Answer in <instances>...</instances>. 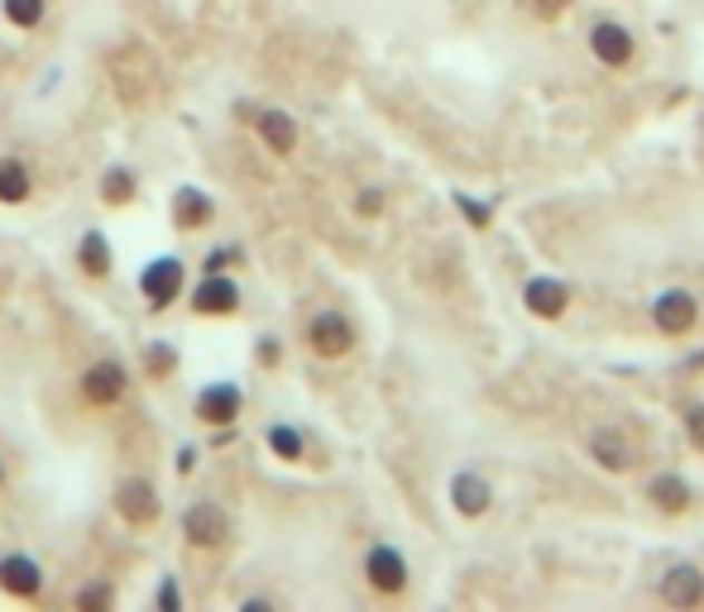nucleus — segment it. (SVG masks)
Returning <instances> with one entry per match:
<instances>
[{"label":"nucleus","mask_w":704,"mask_h":612,"mask_svg":"<svg viewBox=\"0 0 704 612\" xmlns=\"http://www.w3.org/2000/svg\"><path fill=\"white\" fill-rule=\"evenodd\" d=\"M183 536L202 551H216V545L231 541V512L216 507V503H192L183 512Z\"/></svg>","instance_id":"f257e3e1"},{"label":"nucleus","mask_w":704,"mask_h":612,"mask_svg":"<svg viewBox=\"0 0 704 612\" xmlns=\"http://www.w3.org/2000/svg\"><path fill=\"white\" fill-rule=\"evenodd\" d=\"M585 445H589V460H595L599 470H609V474H623V470L637 464V445L623 426H595Z\"/></svg>","instance_id":"f03ea898"},{"label":"nucleus","mask_w":704,"mask_h":612,"mask_svg":"<svg viewBox=\"0 0 704 612\" xmlns=\"http://www.w3.org/2000/svg\"><path fill=\"white\" fill-rule=\"evenodd\" d=\"M307 345H312V354H322V359H341V354L355 349V326H350L341 312H316L307 320Z\"/></svg>","instance_id":"7ed1b4c3"},{"label":"nucleus","mask_w":704,"mask_h":612,"mask_svg":"<svg viewBox=\"0 0 704 612\" xmlns=\"http://www.w3.org/2000/svg\"><path fill=\"white\" fill-rule=\"evenodd\" d=\"M239 407H245V393H239L235 383H206L197 393V402H192L197 422H206V426H235Z\"/></svg>","instance_id":"20e7f679"},{"label":"nucleus","mask_w":704,"mask_h":612,"mask_svg":"<svg viewBox=\"0 0 704 612\" xmlns=\"http://www.w3.org/2000/svg\"><path fill=\"white\" fill-rule=\"evenodd\" d=\"M652 320H657L662 335H691L700 320V302L685 293V287H666V293L652 302Z\"/></svg>","instance_id":"39448f33"},{"label":"nucleus","mask_w":704,"mask_h":612,"mask_svg":"<svg viewBox=\"0 0 704 612\" xmlns=\"http://www.w3.org/2000/svg\"><path fill=\"white\" fill-rule=\"evenodd\" d=\"M183 259H173V254H164V259H154L149 268L139 273V293H144V302L154 306V312H164V306L183 293Z\"/></svg>","instance_id":"423d86ee"},{"label":"nucleus","mask_w":704,"mask_h":612,"mask_svg":"<svg viewBox=\"0 0 704 612\" xmlns=\"http://www.w3.org/2000/svg\"><path fill=\"white\" fill-rule=\"evenodd\" d=\"M125 388H130V374H125L120 359H101L82 374V397L91 402V407H116V402L125 397Z\"/></svg>","instance_id":"0eeeda50"},{"label":"nucleus","mask_w":704,"mask_h":612,"mask_svg":"<svg viewBox=\"0 0 704 612\" xmlns=\"http://www.w3.org/2000/svg\"><path fill=\"white\" fill-rule=\"evenodd\" d=\"M589 53H595L604 68H628L637 43H633V29L618 24V20H599L595 29H589Z\"/></svg>","instance_id":"6e6552de"},{"label":"nucleus","mask_w":704,"mask_h":612,"mask_svg":"<svg viewBox=\"0 0 704 612\" xmlns=\"http://www.w3.org/2000/svg\"><path fill=\"white\" fill-rule=\"evenodd\" d=\"M116 512L125 517V526H149L158 522V493L149 478H120L116 483Z\"/></svg>","instance_id":"1a4fd4ad"},{"label":"nucleus","mask_w":704,"mask_h":612,"mask_svg":"<svg viewBox=\"0 0 704 612\" xmlns=\"http://www.w3.org/2000/svg\"><path fill=\"white\" fill-rule=\"evenodd\" d=\"M364 579H370V589L379 593H403L408 589V560L393 551V545H374L370 555H364Z\"/></svg>","instance_id":"9d476101"},{"label":"nucleus","mask_w":704,"mask_h":612,"mask_svg":"<svg viewBox=\"0 0 704 612\" xmlns=\"http://www.w3.org/2000/svg\"><path fill=\"white\" fill-rule=\"evenodd\" d=\"M239 306V287L226 273H206V278L192 287V312L197 316H231Z\"/></svg>","instance_id":"9b49d317"},{"label":"nucleus","mask_w":704,"mask_h":612,"mask_svg":"<svg viewBox=\"0 0 704 612\" xmlns=\"http://www.w3.org/2000/svg\"><path fill=\"white\" fill-rule=\"evenodd\" d=\"M522 306L537 320H561L566 306H570V287L556 283V278H532V283L522 287Z\"/></svg>","instance_id":"f8f14e48"},{"label":"nucleus","mask_w":704,"mask_h":612,"mask_svg":"<svg viewBox=\"0 0 704 612\" xmlns=\"http://www.w3.org/2000/svg\"><path fill=\"white\" fill-rule=\"evenodd\" d=\"M451 507L460 512V517H485V512L493 507V488L485 474H456L451 478Z\"/></svg>","instance_id":"ddd939ff"},{"label":"nucleus","mask_w":704,"mask_h":612,"mask_svg":"<svg viewBox=\"0 0 704 612\" xmlns=\"http://www.w3.org/2000/svg\"><path fill=\"white\" fill-rule=\"evenodd\" d=\"M662 603L666 608H700L704 603V574L700 565H676L662 579Z\"/></svg>","instance_id":"4468645a"},{"label":"nucleus","mask_w":704,"mask_h":612,"mask_svg":"<svg viewBox=\"0 0 704 612\" xmlns=\"http://www.w3.org/2000/svg\"><path fill=\"white\" fill-rule=\"evenodd\" d=\"M0 589H6L10 599H35L43 589V574L29 555H6L0 560Z\"/></svg>","instance_id":"2eb2a0df"},{"label":"nucleus","mask_w":704,"mask_h":612,"mask_svg":"<svg viewBox=\"0 0 704 612\" xmlns=\"http://www.w3.org/2000/svg\"><path fill=\"white\" fill-rule=\"evenodd\" d=\"M254 125H260V139L268 144V154L287 158V154L297 149V125H293V116H287V110H260V116H254Z\"/></svg>","instance_id":"dca6fc26"},{"label":"nucleus","mask_w":704,"mask_h":612,"mask_svg":"<svg viewBox=\"0 0 704 612\" xmlns=\"http://www.w3.org/2000/svg\"><path fill=\"white\" fill-rule=\"evenodd\" d=\"M212 216H216V206L202 187H178V197H173V220H178V230H202V225H212Z\"/></svg>","instance_id":"f3484780"},{"label":"nucleus","mask_w":704,"mask_h":612,"mask_svg":"<svg viewBox=\"0 0 704 612\" xmlns=\"http://www.w3.org/2000/svg\"><path fill=\"white\" fill-rule=\"evenodd\" d=\"M647 497H652V507H662V512H685L691 507V483L681 474H657L647 483Z\"/></svg>","instance_id":"a211bd4d"},{"label":"nucleus","mask_w":704,"mask_h":612,"mask_svg":"<svg viewBox=\"0 0 704 612\" xmlns=\"http://www.w3.org/2000/svg\"><path fill=\"white\" fill-rule=\"evenodd\" d=\"M77 264H82V273H91V278H110V245L101 230H87L82 239H77Z\"/></svg>","instance_id":"6ab92c4d"},{"label":"nucleus","mask_w":704,"mask_h":612,"mask_svg":"<svg viewBox=\"0 0 704 612\" xmlns=\"http://www.w3.org/2000/svg\"><path fill=\"white\" fill-rule=\"evenodd\" d=\"M29 191H35V182H29V168L20 164V158H0V201L20 206V201H29Z\"/></svg>","instance_id":"aec40b11"},{"label":"nucleus","mask_w":704,"mask_h":612,"mask_svg":"<svg viewBox=\"0 0 704 612\" xmlns=\"http://www.w3.org/2000/svg\"><path fill=\"white\" fill-rule=\"evenodd\" d=\"M268 450H274L278 460H287V464H297L302 455H307V441H302V431L297 426H287V422H274L268 426Z\"/></svg>","instance_id":"412c9836"},{"label":"nucleus","mask_w":704,"mask_h":612,"mask_svg":"<svg viewBox=\"0 0 704 612\" xmlns=\"http://www.w3.org/2000/svg\"><path fill=\"white\" fill-rule=\"evenodd\" d=\"M101 201H106V206H130V201H135V172H130V168H106V177H101Z\"/></svg>","instance_id":"4be33fe9"},{"label":"nucleus","mask_w":704,"mask_h":612,"mask_svg":"<svg viewBox=\"0 0 704 612\" xmlns=\"http://www.w3.org/2000/svg\"><path fill=\"white\" fill-rule=\"evenodd\" d=\"M0 10H6V20L14 29H35L43 20V10H48V0H0Z\"/></svg>","instance_id":"5701e85b"},{"label":"nucleus","mask_w":704,"mask_h":612,"mask_svg":"<svg viewBox=\"0 0 704 612\" xmlns=\"http://www.w3.org/2000/svg\"><path fill=\"white\" fill-rule=\"evenodd\" d=\"M144 364H149L154 378H168L173 368H178V349H173L168 340H149V349H144Z\"/></svg>","instance_id":"b1692460"},{"label":"nucleus","mask_w":704,"mask_h":612,"mask_svg":"<svg viewBox=\"0 0 704 612\" xmlns=\"http://www.w3.org/2000/svg\"><path fill=\"white\" fill-rule=\"evenodd\" d=\"M82 612H91V608H110V589L106 584H87V589H77V599H72Z\"/></svg>","instance_id":"393cba45"},{"label":"nucleus","mask_w":704,"mask_h":612,"mask_svg":"<svg viewBox=\"0 0 704 612\" xmlns=\"http://www.w3.org/2000/svg\"><path fill=\"white\" fill-rule=\"evenodd\" d=\"M685 436H691V445L704 455V402H695V407L685 412Z\"/></svg>","instance_id":"a878e982"},{"label":"nucleus","mask_w":704,"mask_h":612,"mask_svg":"<svg viewBox=\"0 0 704 612\" xmlns=\"http://www.w3.org/2000/svg\"><path fill=\"white\" fill-rule=\"evenodd\" d=\"M456 206H460V211H466V220L475 225V230H485V225H489V206H485V201H470V197H456Z\"/></svg>","instance_id":"bb28decb"},{"label":"nucleus","mask_w":704,"mask_h":612,"mask_svg":"<svg viewBox=\"0 0 704 612\" xmlns=\"http://www.w3.org/2000/svg\"><path fill=\"white\" fill-rule=\"evenodd\" d=\"M355 211L360 216H379L383 211V187H364L360 197H355Z\"/></svg>","instance_id":"cd10ccee"},{"label":"nucleus","mask_w":704,"mask_h":612,"mask_svg":"<svg viewBox=\"0 0 704 612\" xmlns=\"http://www.w3.org/2000/svg\"><path fill=\"white\" fill-rule=\"evenodd\" d=\"M527 6H532L537 20H556V14H566L570 0H527Z\"/></svg>","instance_id":"c85d7f7f"},{"label":"nucleus","mask_w":704,"mask_h":612,"mask_svg":"<svg viewBox=\"0 0 704 612\" xmlns=\"http://www.w3.org/2000/svg\"><path fill=\"white\" fill-rule=\"evenodd\" d=\"M278 359H283V345L274 340V335H260V364H264V368H274Z\"/></svg>","instance_id":"c756f323"},{"label":"nucleus","mask_w":704,"mask_h":612,"mask_svg":"<svg viewBox=\"0 0 704 612\" xmlns=\"http://www.w3.org/2000/svg\"><path fill=\"white\" fill-rule=\"evenodd\" d=\"M154 603H158V608H178V603H183L178 584H173V579H164V584H158V593H154Z\"/></svg>","instance_id":"7c9ffc66"},{"label":"nucleus","mask_w":704,"mask_h":612,"mask_svg":"<svg viewBox=\"0 0 704 612\" xmlns=\"http://www.w3.org/2000/svg\"><path fill=\"white\" fill-rule=\"evenodd\" d=\"M239 259H245V254H239V249H216L212 259H206V273H221L226 264H239Z\"/></svg>","instance_id":"2f4dec72"},{"label":"nucleus","mask_w":704,"mask_h":612,"mask_svg":"<svg viewBox=\"0 0 704 612\" xmlns=\"http://www.w3.org/2000/svg\"><path fill=\"white\" fill-rule=\"evenodd\" d=\"M192 464H197V450L183 445V455H178V474H192Z\"/></svg>","instance_id":"473e14b6"},{"label":"nucleus","mask_w":704,"mask_h":612,"mask_svg":"<svg viewBox=\"0 0 704 612\" xmlns=\"http://www.w3.org/2000/svg\"><path fill=\"white\" fill-rule=\"evenodd\" d=\"M0 488H6V464H0Z\"/></svg>","instance_id":"72a5a7b5"}]
</instances>
